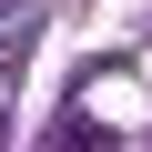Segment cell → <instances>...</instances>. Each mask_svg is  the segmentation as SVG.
I'll use <instances>...</instances> for the list:
<instances>
[{
  "label": "cell",
  "instance_id": "1",
  "mask_svg": "<svg viewBox=\"0 0 152 152\" xmlns=\"http://www.w3.org/2000/svg\"><path fill=\"white\" fill-rule=\"evenodd\" d=\"M10 71H20V41H10V51H0V91H10Z\"/></svg>",
  "mask_w": 152,
  "mask_h": 152
},
{
  "label": "cell",
  "instance_id": "2",
  "mask_svg": "<svg viewBox=\"0 0 152 152\" xmlns=\"http://www.w3.org/2000/svg\"><path fill=\"white\" fill-rule=\"evenodd\" d=\"M0 20H10V0H0Z\"/></svg>",
  "mask_w": 152,
  "mask_h": 152
}]
</instances>
